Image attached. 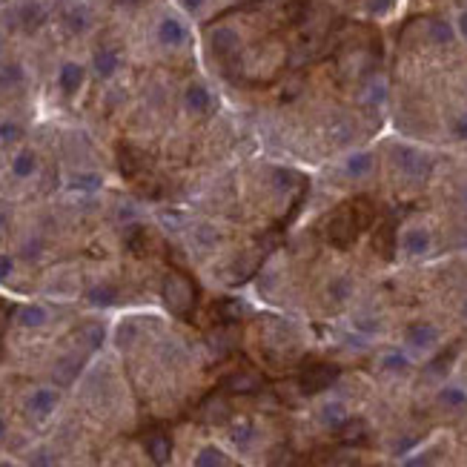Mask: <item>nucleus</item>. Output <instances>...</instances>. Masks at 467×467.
<instances>
[{"mask_svg": "<svg viewBox=\"0 0 467 467\" xmlns=\"http://www.w3.org/2000/svg\"><path fill=\"white\" fill-rule=\"evenodd\" d=\"M163 301L175 316H186L195 307V287L186 275L181 272H170L163 278Z\"/></svg>", "mask_w": 467, "mask_h": 467, "instance_id": "f257e3e1", "label": "nucleus"}, {"mask_svg": "<svg viewBox=\"0 0 467 467\" xmlns=\"http://www.w3.org/2000/svg\"><path fill=\"white\" fill-rule=\"evenodd\" d=\"M324 236H327V241H330L333 247H338V249H350V247L356 244V238L361 236V227L356 224V218L347 209V204L330 215V221H327V227H324Z\"/></svg>", "mask_w": 467, "mask_h": 467, "instance_id": "f03ea898", "label": "nucleus"}, {"mask_svg": "<svg viewBox=\"0 0 467 467\" xmlns=\"http://www.w3.org/2000/svg\"><path fill=\"white\" fill-rule=\"evenodd\" d=\"M341 376V370L330 361H313L307 364L304 370H301V376H298V384L301 390H304L307 395H316V393H324V390H330Z\"/></svg>", "mask_w": 467, "mask_h": 467, "instance_id": "7ed1b4c3", "label": "nucleus"}, {"mask_svg": "<svg viewBox=\"0 0 467 467\" xmlns=\"http://www.w3.org/2000/svg\"><path fill=\"white\" fill-rule=\"evenodd\" d=\"M186 38H190V32H186V26L178 20V17H163L158 23V40L163 46H170V49H178V46L186 43Z\"/></svg>", "mask_w": 467, "mask_h": 467, "instance_id": "20e7f679", "label": "nucleus"}, {"mask_svg": "<svg viewBox=\"0 0 467 467\" xmlns=\"http://www.w3.org/2000/svg\"><path fill=\"white\" fill-rule=\"evenodd\" d=\"M261 376H255L249 370H241V372H232V376L224 382V390L232 393V395H252L261 390Z\"/></svg>", "mask_w": 467, "mask_h": 467, "instance_id": "39448f33", "label": "nucleus"}, {"mask_svg": "<svg viewBox=\"0 0 467 467\" xmlns=\"http://www.w3.org/2000/svg\"><path fill=\"white\" fill-rule=\"evenodd\" d=\"M183 104L192 115H209V112H213V95H209V89L204 83H190V86H186Z\"/></svg>", "mask_w": 467, "mask_h": 467, "instance_id": "423d86ee", "label": "nucleus"}, {"mask_svg": "<svg viewBox=\"0 0 467 467\" xmlns=\"http://www.w3.org/2000/svg\"><path fill=\"white\" fill-rule=\"evenodd\" d=\"M55 407H58V390H52V387L35 390V393L29 395V404H26V410H29L35 418H46Z\"/></svg>", "mask_w": 467, "mask_h": 467, "instance_id": "0eeeda50", "label": "nucleus"}, {"mask_svg": "<svg viewBox=\"0 0 467 467\" xmlns=\"http://www.w3.org/2000/svg\"><path fill=\"white\" fill-rule=\"evenodd\" d=\"M404 338H407V344H410V347H416V350H427V347H433V344H436L439 330H436L433 324H427V321H416V324H410V327H407Z\"/></svg>", "mask_w": 467, "mask_h": 467, "instance_id": "6e6552de", "label": "nucleus"}, {"mask_svg": "<svg viewBox=\"0 0 467 467\" xmlns=\"http://www.w3.org/2000/svg\"><path fill=\"white\" fill-rule=\"evenodd\" d=\"M209 43H213V52L221 55V58H229V55H236L238 52V46H241V38L236 29H229V26H221L213 32V38H209Z\"/></svg>", "mask_w": 467, "mask_h": 467, "instance_id": "1a4fd4ad", "label": "nucleus"}, {"mask_svg": "<svg viewBox=\"0 0 467 467\" xmlns=\"http://www.w3.org/2000/svg\"><path fill=\"white\" fill-rule=\"evenodd\" d=\"M83 66L81 63H63L60 72H58V86L63 95H75V92L83 86Z\"/></svg>", "mask_w": 467, "mask_h": 467, "instance_id": "9d476101", "label": "nucleus"}, {"mask_svg": "<svg viewBox=\"0 0 467 467\" xmlns=\"http://www.w3.org/2000/svg\"><path fill=\"white\" fill-rule=\"evenodd\" d=\"M147 453H149V459L158 464V467H163L170 459H172V441H170V436L167 433H152L149 439H147Z\"/></svg>", "mask_w": 467, "mask_h": 467, "instance_id": "9b49d317", "label": "nucleus"}, {"mask_svg": "<svg viewBox=\"0 0 467 467\" xmlns=\"http://www.w3.org/2000/svg\"><path fill=\"white\" fill-rule=\"evenodd\" d=\"M336 433H338L341 445H350V448L364 445V441H367V425L361 422V418H347L341 427H336Z\"/></svg>", "mask_w": 467, "mask_h": 467, "instance_id": "f8f14e48", "label": "nucleus"}, {"mask_svg": "<svg viewBox=\"0 0 467 467\" xmlns=\"http://www.w3.org/2000/svg\"><path fill=\"white\" fill-rule=\"evenodd\" d=\"M347 209L353 213V218H356V224L361 227V232L367 229V227H372V221H376V204H372L367 195H359V198H353L347 204Z\"/></svg>", "mask_w": 467, "mask_h": 467, "instance_id": "ddd939ff", "label": "nucleus"}, {"mask_svg": "<svg viewBox=\"0 0 467 467\" xmlns=\"http://www.w3.org/2000/svg\"><path fill=\"white\" fill-rule=\"evenodd\" d=\"M402 247L410 255H425L430 249V232L425 227H410L402 236Z\"/></svg>", "mask_w": 467, "mask_h": 467, "instance_id": "4468645a", "label": "nucleus"}, {"mask_svg": "<svg viewBox=\"0 0 467 467\" xmlns=\"http://www.w3.org/2000/svg\"><path fill=\"white\" fill-rule=\"evenodd\" d=\"M92 66H95V75L98 78H112L115 72H118V66H121V58L115 49H98L95 58H92Z\"/></svg>", "mask_w": 467, "mask_h": 467, "instance_id": "2eb2a0df", "label": "nucleus"}, {"mask_svg": "<svg viewBox=\"0 0 467 467\" xmlns=\"http://www.w3.org/2000/svg\"><path fill=\"white\" fill-rule=\"evenodd\" d=\"M35 170H38V155L32 152V149H20V152H15V158H12V175L15 178H32L35 175Z\"/></svg>", "mask_w": 467, "mask_h": 467, "instance_id": "dca6fc26", "label": "nucleus"}, {"mask_svg": "<svg viewBox=\"0 0 467 467\" xmlns=\"http://www.w3.org/2000/svg\"><path fill=\"white\" fill-rule=\"evenodd\" d=\"M63 26L72 32V35H83L89 26H92V15L86 6H72L66 15H63Z\"/></svg>", "mask_w": 467, "mask_h": 467, "instance_id": "f3484780", "label": "nucleus"}, {"mask_svg": "<svg viewBox=\"0 0 467 467\" xmlns=\"http://www.w3.org/2000/svg\"><path fill=\"white\" fill-rule=\"evenodd\" d=\"M43 17H46V9L40 3H26V6H20V12H17L20 29H26V32L38 29L40 23H43Z\"/></svg>", "mask_w": 467, "mask_h": 467, "instance_id": "a211bd4d", "label": "nucleus"}, {"mask_svg": "<svg viewBox=\"0 0 467 467\" xmlns=\"http://www.w3.org/2000/svg\"><path fill=\"white\" fill-rule=\"evenodd\" d=\"M318 418H321V425H324V427L336 430V427H341V425L347 422L350 416H347V410H344V404H341V402H330V404H324V407H321Z\"/></svg>", "mask_w": 467, "mask_h": 467, "instance_id": "6ab92c4d", "label": "nucleus"}, {"mask_svg": "<svg viewBox=\"0 0 467 467\" xmlns=\"http://www.w3.org/2000/svg\"><path fill=\"white\" fill-rule=\"evenodd\" d=\"M46 321H49V313H46V307L40 304H26L17 310V324L20 327H43Z\"/></svg>", "mask_w": 467, "mask_h": 467, "instance_id": "aec40b11", "label": "nucleus"}, {"mask_svg": "<svg viewBox=\"0 0 467 467\" xmlns=\"http://www.w3.org/2000/svg\"><path fill=\"white\" fill-rule=\"evenodd\" d=\"M376 252L382 259H393L395 252V227L393 224H382L376 232Z\"/></svg>", "mask_w": 467, "mask_h": 467, "instance_id": "412c9836", "label": "nucleus"}, {"mask_svg": "<svg viewBox=\"0 0 467 467\" xmlns=\"http://www.w3.org/2000/svg\"><path fill=\"white\" fill-rule=\"evenodd\" d=\"M78 370H81V359H78V356L60 359L58 367H55V382H58V384H69V382L78 376Z\"/></svg>", "mask_w": 467, "mask_h": 467, "instance_id": "4be33fe9", "label": "nucleus"}, {"mask_svg": "<svg viewBox=\"0 0 467 467\" xmlns=\"http://www.w3.org/2000/svg\"><path fill=\"white\" fill-rule=\"evenodd\" d=\"M344 170L350 172V175H356V178H361V175H367L370 170H372V155L370 152H353L347 158V163H344Z\"/></svg>", "mask_w": 467, "mask_h": 467, "instance_id": "5701e85b", "label": "nucleus"}, {"mask_svg": "<svg viewBox=\"0 0 467 467\" xmlns=\"http://www.w3.org/2000/svg\"><path fill=\"white\" fill-rule=\"evenodd\" d=\"M69 186L78 190V192H95V190L104 186V178L98 172H78L72 181H69Z\"/></svg>", "mask_w": 467, "mask_h": 467, "instance_id": "b1692460", "label": "nucleus"}, {"mask_svg": "<svg viewBox=\"0 0 467 467\" xmlns=\"http://www.w3.org/2000/svg\"><path fill=\"white\" fill-rule=\"evenodd\" d=\"M295 181H298L295 172H293V170H284V167H275L272 175H270V183L275 186L278 192H290L293 186H295Z\"/></svg>", "mask_w": 467, "mask_h": 467, "instance_id": "393cba45", "label": "nucleus"}, {"mask_svg": "<svg viewBox=\"0 0 467 467\" xmlns=\"http://www.w3.org/2000/svg\"><path fill=\"white\" fill-rule=\"evenodd\" d=\"M115 298H118V290L109 287V284H101V287H95V290H89V301H92L95 307H106V304H112Z\"/></svg>", "mask_w": 467, "mask_h": 467, "instance_id": "a878e982", "label": "nucleus"}, {"mask_svg": "<svg viewBox=\"0 0 467 467\" xmlns=\"http://www.w3.org/2000/svg\"><path fill=\"white\" fill-rule=\"evenodd\" d=\"M195 467H224V453L218 448H204L195 456Z\"/></svg>", "mask_w": 467, "mask_h": 467, "instance_id": "bb28decb", "label": "nucleus"}, {"mask_svg": "<svg viewBox=\"0 0 467 467\" xmlns=\"http://www.w3.org/2000/svg\"><path fill=\"white\" fill-rule=\"evenodd\" d=\"M439 402L459 410V407H464V404H467V393H464V390H459V387H445V390L439 393Z\"/></svg>", "mask_w": 467, "mask_h": 467, "instance_id": "cd10ccee", "label": "nucleus"}, {"mask_svg": "<svg viewBox=\"0 0 467 467\" xmlns=\"http://www.w3.org/2000/svg\"><path fill=\"white\" fill-rule=\"evenodd\" d=\"M23 138V129H20V124H15V121H0V144L3 147H12V144H17Z\"/></svg>", "mask_w": 467, "mask_h": 467, "instance_id": "c85d7f7f", "label": "nucleus"}, {"mask_svg": "<svg viewBox=\"0 0 467 467\" xmlns=\"http://www.w3.org/2000/svg\"><path fill=\"white\" fill-rule=\"evenodd\" d=\"M453 26H450V23H445V20H433L430 23V40L433 43H450L453 40Z\"/></svg>", "mask_w": 467, "mask_h": 467, "instance_id": "c756f323", "label": "nucleus"}, {"mask_svg": "<svg viewBox=\"0 0 467 467\" xmlns=\"http://www.w3.org/2000/svg\"><path fill=\"white\" fill-rule=\"evenodd\" d=\"M81 336H83V344L89 350H98L104 344V327L101 324H86L83 330H81Z\"/></svg>", "mask_w": 467, "mask_h": 467, "instance_id": "7c9ffc66", "label": "nucleus"}, {"mask_svg": "<svg viewBox=\"0 0 467 467\" xmlns=\"http://www.w3.org/2000/svg\"><path fill=\"white\" fill-rule=\"evenodd\" d=\"M407 364H410V361H407L402 353H387V356L382 359V367H384V370H390V372H404V370H407Z\"/></svg>", "mask_w": 467, "mask_h": 467, "instance_id": "2f4dec72", "label": "nucleus"}, {"mask_svg": "<svg viewBox=\"0 0 467 467\" xmlns=\"http://www.w3.org/2000/svg\"><path fill=\"white\" fill-rule=\"evenodd\" d=\"M350 290H353L350 278H336V281H330V298H336V301L350 298Z\"/></svg>", "mask_w": 467, "mask_h": 467, "instance_id": "473e14b6", "label": "nucleus"}, {"mask_svg": "<svg viewBox=\"0 0 467 467\" xmlns=\"http://www.w3.org/2000/svg\"><path fill=\"white\" fill-rule=\"evenodd\" d=\"M453 356H456V350H445L441 356H436L433 361H430V372H448V367H450V361H453Z\"/></svg>", "mask_w": 467, "mask_h": 467, "instance_id": "72a5a7b5", "label": "nucleus"}, {"mask_svg": "<svg viewBox=\"0 0 467 467\" xmlns=\"http://www.w3.org/2000/svg\"><path fill=\"white\" fill-rule=\"evenodd\" d=\"M232 441H236L238 448L249 445V441H252V425H238L236 430H232Z\"/></svg>", "mask_w": 467, "mask_h": 467, "instance_id": "f704fd0d", "label": "nucleus"}, {"mask_svg": "<svg viewBox=\"0 0 467 467\" xmlns=\"http://www.w3.org/2000/svg\"><path fill=\"white\" fill-rule=\"evenodd\" d=\"M121 170L126 175H135L138 172V158H135V149H124L121 152Z\"/></svg>", "mask_w": 467, "mask_h": 467, "instance_id": "c9c22d12", "label": "nucleus"}, {"mask_svg": "<svg viewBox=\"0 0 467 467\" xmlns=\"http://www.w3.org/2000/svg\"><path fill=\"white\" fill-rule=\"evenodd\" d=\"M404 467H433V453H418L404 461Z\"/></svg>", "mask_w": 467, "mask_h": 467, "instance_id": "e433bc0d", "label": "nucleus"}, {"mask_svg": "<svg viewBox=\"0 0 467 467\" xmlns=\"http://www.w3.org/2000/svg\"><path fill=\"white\" fill-rule=\"evenodd\" d=\"M393 6V0H367V12L372 15H384Z\"/></svg>", "mask_w": 467, "mask_h": 467, "instance_id": "4c0bfd02", "label": "nucleus"}, {"mask_svg": "<svg viewBox=\"0 0 467 467\" xmlns=\"http://www.w3.org/2000/svg\"><path fill=\"white\" fill-rule=\"evenodd\" d=\"M12 270H15L12 255H0V281H6V278L12 275Z\"/></svg>", "mask_w": 467, "mask_h": 467, "instance_id": "58836bf2", "label": "nucleus"}, {"mask_svg": "<svg viewBox=\"0 0 467 467\" xmlns=\"http://www.w3.org/2000/svg\"><path fill=\"white\" fill-rule=\"evenodd\" d=\"M181 6H183L186 12H198V9L206 6V0H181Z\"/></svg>", "mask_w": 467, "mask_h": 467, "instance_id": "ea45409f", "label": "nucleus"}, {"mask_svg": "<svg viewBox=\"0 0 467 467\" xmlns=\"http://www.w3.org/2000/svg\"><path fill=\"white\" fill-rule=\"evenodd\" d=\"M453 132H456L459 138H467V115H464V118H459V121L453 124Z\"/></svg>", "mask_w": 467, "mask_h": 467, "instance_id": "a19ab883", "label": "nucleus"}, {"mask_svg": "<svg viewBox=\"0 0 467 467\" xmlns=\"http://www.w3.org/2000/svg\"><path fill=\"white\" fill-rule=\"evenodd\" d=\"M52 461H49V456H46V453H38L35 459H32V467H49Z\"/></svg>", "mask_w": 467, "mask_h": 467, "instance_id": "79ce46f5", "label": "nucleus"}, {"mask_svg": "<svg viewBox=\"0 0 467 467\" xmlns=\"http://www.w3.org/2000/svg\"><path fill=\"white\" fill-rule=\"evenodd\" d=\"M459 35H461V38H467V12H461V15H459Z\"/></svg>", "mask_w": 467, "mask_h": 467, "instance_id": "37998d69", "label": "nucleus"}, {"mask_svg": "<svg viewBox=\"0 0 467 467\" xmlns=\"http://www.w3.org/2000/svg\"><path fill=\"white\" fill-rule=\"evenodd\" d=\"M6 224H9V215L3 213V209H0V229H6Z\"/></svg>", "mask_w": 467, "mask_h": 467, "instance_id": "c03bdc74", "label": "nucleus"}, {"mask_svg": "<svg viewBox=\"0 0 467 467\" xmlns=\"http://www.w3.org/2000/svg\"><path fill=\"white\" fill-rule=\"evenodd\" d=\"M3 436H6V422L0 418V439H3Z\"/></svg>", "mask_w": 467, "mask_h": 467, "instance_id": "a18cd8bd", "label": "nucleus"}, {"mask_svg": "<svg viewBox=\"0 0 467 467\" xmlns=\"http://www.w3.org/2000/svg\"><path fill=\"white\" fill-rule=\"evenodd\" d=\"M121 3H126V6H135V3H141V0H121Z\"/></svg>", "mask_w": 467, "mask_h": 467, "instance_id": "49530a36", "label": "nucleus"}, {"mask_svg": "<svg viewBox=\"0 0 467 467\" xmlns=\"http://www.w3.org/2000/svg\"><path fill=\"white\" fill-rule=\"evenodd\" d=\"M0 467H17V464H12V461H0Z\"/></svg>", "mask_w": 467, "mask_h": 467, "instance_id": "de8ad7c7", "label": "nucleus"}, {"mask_svg": "<svg viewBox=\"0 0 467 467\" xmlns=\"http://www.w3.org/2000/svg\"><path fill=\"white\" fill-rule=\"evenodd\" d=\"M461 313H464V318H467V301H464V307H461Z\"/></svg>", "mask_w": 467, "mask_h": 467, "instance_id": "09e8293b", "label": "nucleus"}, {"mask_svg": "<svg viewBox=\"0 0 467 467\" xmlns=\"http://www.w3.org/2000/svg\"><path fill=\"white\" fill-rule=\"evenodd\" d=\"M464 201H467V190H464Z\"/></svg>", "mask_w": 467, "mask_h": 467, "instance_id": "8fccbe9b", "label": "nucleus"}]
</instances>
